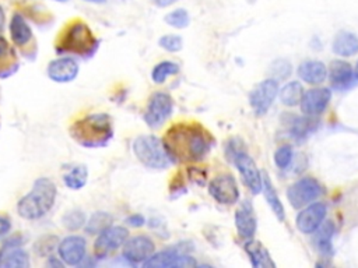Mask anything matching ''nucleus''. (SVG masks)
Here are the masks:
<instances>
[{"mask_svg": "<svg viewBox=\"0 0 358 268\" xmlns=\"http://www.w3.org/2000/svg\"><path fill=\"white\" fill-rule=\"evenodd\" d=\"M209 132L199 125L179 123L167 132L164 145L171 159L181 163H196L203 159L212 148Z\"/></svg>", "mask_w": 358, "mask_h": 268, "instance_id": "1", "label": "nucleus"}, {"mask_svg": "<svg viewBox=\"0 0 358 268\" xmlns=\"http://www.w3.org/2000/svg\"><path fill=\"white\" fill-rule=\"evenodd\" d=\"M209 193L220 204H234L239 198L238 185L230 174H223L215 178L209 185Z\"/></svg>", "mask_w": 358, "mask_h": 268, "instance_id": "10", "label": "nucleus"}, {"mask_svg": "<svg viewBox=\"0 0 358 268\" xmlns=\"http://www.w3.org/2000/svg\"><path fill=\"white\" fill-rule=\"evenodd\" d=\"M325 217L326 205L322 203H315L298 214L297 227L302 234H312L322 225Z\"/></svg>", "mask_w": 358, "mask_h": 268, "instance_id": "15", "label": "nucleus"}, {"mask_svg": "<svg viewBox=\"0 0 358 268\" xmlns=\"http://www.w3.org/2000/svg\"><path fill=\"white\" fill-rule=\"evenodd\" d=\"M112 221H114V218L110 216L108 212L98 211V212L92 214L90 221L86 224V232L90 235H98L106 228L111 227Z\"/></svg>", "mask_w": 358, "mask_h": 268, "instance_id": "27", "label": "nucleus"}, {"mask_svg": "<svg viewBox=\"0 0 358 268\" xmlns=\"http://www.w3.org/2000/svg\"><path fill=\"white\" fill-rule=\"evenodd\" d=\"M79 74V65L72 58H59L49 63L48 77L57 83L73 81Z\"/></svg>", "mask_w": 358, "mask_h": 268, "instance_id": "17", "label": "nucleus"}, {"mask_svg": "<svg viewBox=\"0 0 358 268\" xmlns=\"http://www.w3.org/2000/svg\"><path fill=\"white\" fill-rule=\"evenodd\" d=\"M151 2L155 3L156 6H159V8H168V6L174 5L177 0H151Z\"/></svg>", "mask_w": 358, "mask_h": 268, "instance_id": "40", "label": "nucleus"}, {"mask_svg": "<svg viewBox=\"0 0 358 268\" xmlns=\"http://www.w3.org/2000/svg\"><path fill=\"white\" fill-rule=\"evenodd\" d=\"M270 73L273 76V79H277V80H283L286 77L290 76L291 73V65L286 61H277L275 62V65L272 66L270 69Z\"/></svg>", "mask_w": 358, "mask_h": 268, "instance_id": "35", "label": "nucleus"}, {"mask_svg": "<svg viewBox=\"0 0 358 268\" xmlns=\"http://www.w3.org/2000/svg\"><path fill=\"white\" fill-rule=\"evenodd\" d=\"M62 224L69 231H77V229L83 228L86 225L84 212L79 211V209H73V211L66 212L63 218H62Z\"/></svg>", "mask_w": 358, "mask_h": 268, "instance_id": "31", "label": "nucleus"}, {"mask_svg": "<svg viewBox=\"0 0 358 268\" xmlns=\"http://www.w3.org/2000/svg\"><path fill=\"white\" fill-rule=\"evenodd\" d=\"M147 268H171V267H195L196 261L192 257L181 256L177 250H164L152 254L143 262Z\"/></svg>", "mask_w": 358, "mask_h": 268, "instance_id": "16", "label": "nucleus"}, {"mask_svg": "<svg viewBox=\"0 0 358 268\" xmlns=\"http://www.w3.org/2000/svg\"><path fill=\"white\" fill-rule=\"evenodd\" d=\"M12 231V221L6 216H0V238L6 236Z\"/></svg>", "mask_w": 358, "mask_h": 268, "instance_id": "38", "label": "nucleus"}, {"mask_svg": "<svg viewBox=\"0 0 358 268\" xmlns=\"http://www.w3.org/2000/svg\"><path fill=\"white\" fill-rule=\"evenodd\" d=\"M329 77L333 85L344 87L352 80V69L347 62L333 61L329 69Z\"/></svg>", "mask_w": 358, "mask_h": 268, "instance_id": "25", "label": "nucleus"}, {"mask_svg": "<svg viewBox=\"0 0 358 268\" xmlns=\"http://www.w3.org/2000/svg\"><path fill=\"white\" fill-rule=\"evenodd\" d=\"M10 35L17 46H24L32 39V31L20 14H14L10 23Z\"/></svg>", "mask_w": 358, "mask_h": 268, "instance_id": "22", "label": "nucleus"}, {"mask_svg": "<svg viewBox=\"0 0 358 268\" xmlns=\"http://www.w3.org/2000/svg\"><path fill=\"white\" fill-rule=\"evenodd\" d=\"M322 193V187L318 181L314 178H304L295 182L290 189H288V201L294 208H301L306 204L312 203L319 197Z\"/></svg>", "mask_w": 358, "mask_h": 268, "instance_id": "7", "label": "nucleus"}, {"mask_svg": "<svg viewBox=\"0 0 358 268\" xmlns=\"http://www.w3.org/2000/svg\"><path fill=\"white\" fill-rule=\"evenodd\" d=\"M133 152L143 165L151 169H166L171 156L164 143L156 136H140L133 143Z\"/></svg>", "mask_w": 358, "mask_h": 268, "instance_id": "4", "label": "nucleus"}, {"mask_svg": "<svg viewBox=\"0 0 358 268\" xmlns=\"http://www.w3.org/2000/svg\"><path fill=\"white\" fill-rule=\"evenodd\" d=\"M245 250L250 257V262L253 267H275L268 250L259 242H248L245 245Z\"/></svg>", "mask_w": 358, "mask_h": 268, "instance_id": "24", "label": "nucleus"}, {"mask_svg": "<svg viewBox=\"0 0 358 268\" xmlns=\"http://www.w3.org/2000/svg\"><path fill=\"white\" fill-rule=\"evenodd\" d=\"M304 96V88L299 83L292 81L280 90V99L287 106H295Z\"/></svg>", "mask_w": 358, "mask_h": 268, "instance_id": "28", "label": "nucleus"}, {"mask_svg": "<svg viewBox=\"0 0 358 268\" xmlns=\"http://www.w3.org/2000/svg\"><path fill=\"white\" fill-rule=\"evenodd\" d=\"M128 224L132 227H141L144 224V218L141 216H132L128 218Z\"/></svg>", "mask_w": 358, "mask_h": 268, "instance_id": "39", "label": "nucleus"}, {"mask_svg": "<svg viewBox=\"0 0 358 268\" xmlns=\"http://www.w3.org/2000/svg\"><path fill=\"white\" fill-rule=\"evenodd\" d=\"M87 2H91V3H104L106 0H87Z\"/></svg>", "mask_w": 358, "mask_h": 268, "instance_id": "42", "label": "nucleus"}, {"mask_svg": "<svg viewBox=\"0 0 358 268\" xmlns=\"http://www.w3.org/2000/svg\"><path fill=\"white\" fill-rule=\"evenodd\" d=\"M262 190H263V194L266 197V201L269 203L272 211L275 212V216L280 221H283L284 217H286L284 207H283V204H281V201H280V198H279V196L276 193V189L272 185V181L268 176V174H263V176H262Z\"/></svg>", "mask_w": 358, "mask_h": 268, "instance_id": "23", "label": "nucleus"}, {"mask_svg": "<svg viewBox=\"0 0 358 268\" xmlns=\"http://www.w3.org/2000/svg\"><path fill=\"white\" fill-rule=\"evenodd\" d=\"M179 72V68L177 63L172 62H161L155 69H152L151 79L156 84H163L168 76H174Z\"/></svg>", "mask_w": 358, "mask_h": 268, "instance_id": "29", "label": "nucleus"}, {"mask_svg": "<svg viewBox=\"0 0 358 268\" xmlns=\"http://www.w3.org/2000/svg\"><path fill=\"white\" fill-rule=\"evenodd\" d=\"M91 48H97V41L94 39L90 28L81 21L74 23L72 27H69L61 43V50L74 52L80 53V55L91 53Z\"/></svg>", "mask_w": 358, "mask_h": 268, "instance_id": "5", "label": "nucleus"}, {"mask_svg": "<svg viewBox=\"0 0 358 268\" xmlns=\"http://www.w3.org/2000/svg\"><path fill=\"white\" fill-rule=\"evenodd\" d=\"M159 43L168 52H179L183 46L182 38L179 35H164L163 38H160Z\"/></svg>", "mask_w": 358, "mask_h": 268, "instance_id": "34", "label": "nucleus"}, {"mask_svg": "<svg viewBox=\"0 0 358 268\" xmlns=\"http://www.w3.org/2000/svg\"><path fill=\"white\" fill-rule=\"evenodd\" d=\"M235 165L243 179V183L249 187V190L258 194L262 190V175L257 168L253 159L248 156L245 152H238L235 156Z\"/></svg>", "mask_w": 358, "mask_h": 268, "instance_id": "12", "label": "nucleus"}, {"mask_svg": "<svg viewBox=\"0 0 358 268\" xmlns=\"http://www.w3.org/2000/svg\"><path fill=\"white\" fill-rule=\"evenodd\" d=\"M58 2H66V0H58Z\"/></svg>", "mask_w": 358, "mask_h": 268, "instance_id": "44", "label": "nucleus"}, {"mask_svg": "<svg viewBox=\"0 0 358 268\" xmlns=\"http://www.w3.org/2000/svg\"><path fill=\"white\" fill-rule=\"evenodd\" d=\"M57 194L58 190L52 181L46 178L37 179L31 192L24 196L17 204L20 217L31 221L42 218L54 207Z\"/></svg>", "mask_w": 358, "mask_h": 268, "instance_id": "2", "label": "nucleus"}, {"mask_svg": "<svg viewBox=\"0 0 358 268\" xmlns=\"http://www.w3.org/2000/svg\"><path fill=\"white\" fill-rule=\"evenodd\" d=\"M3 25H5V12L2 8H0V32H2Z\"/></svg>", "mask_w": 358, "mask_h": 268, "instance_id": "41", "label": "nucleus"}, {"mask_svg": "<svg viewBox=\"0 0 358 268\" xmlns=\"http://www.w3.org/2000/svg\"><path fill=\"white\" fill-rule=\"evenodd\" d=\"M172 108H174L172 98L166 92H157L148 101L147 110L144 114V121L152 129L160 127L171 116Z\"/></svg>", "mask_w": 358, "mask_h": 268, "instance_id": "6", "label": "nucleus"}, {"mask_svg": "<svg viewBox=\"0 0 358 268\" xmlns=\"http://www.w3.org/2000/svg\"><path fill=\"white\" fill-rule=\"evenodd\" d=\"M155 242L147 236H135L123 243V257L133 262H144L155 254Z\"/></svg>", "mask_w": 358, "mask_h": 268, "instance_id": "11", "label": "nucleus"}, {"mask_svg": "<svg viewBox=\"0 0 358 268\" xmlns=\"http://www.w3.org/2000/svg\"><path fill=\"white\" fill-rule=\"evenodd\" d=\"M73 137L84 147H99L112 137L111 119L106 114H94L77 122L72 130Z\"/></svg>", "mask_w": 358, "mask_h": 268, "instance_id": "3", "label": "nucleus"}, {"mask_svg": "<svg viewBox=\"0 0 358 268\" xmlns=\"http://www.w3.org/2000/svg\"><path fill=\"white\" fill-rule=\"evenodd\" d=\"M355 74H357V77H358V63H357V66H355Z\"/></svg>", "mask_w": 358, "mask_h": 268, "instance_id": "43", "label": "nucleus"}, {"mask_svg": "<svg viewBox=\"0 0 358 268\" xmlns=\"http://www.w3.org/2000/svg\"><path fill=\"white\" fill-rule=\"evenodd\" d=\"M292 161V148L290 145L280 147L275 154V163L280 169H286Z\"/></svg>", "mask_w": 358, "mask_h": 268, "instance_id": "33", "label": "nucleus"}, {"mask_svg": "<svg viewBox=\"0 0 358 268\" xmlns=\"http://www.w3.org/2000/svg\"><path fill=\"white\" fill-rule=\"evenodd\" d=\"M13 55V52L9 46V43L6 42L5 38L0 37V62L5 63L6 61H9V56Z\"/></svg>", "mask_w": 358, "mask_h": 268, "instance_id": "37", "label": "nucleus"}, {"mask_svg": "<svg viewBox=\"0 0 358 268\" xmlns=\"http://www.w3.org/2000/svg\"><path fill=\"white\" fill-rule=\"evenodd\" d=\"M235 227L238 235L245 240L252 239V236L255 235V231H257V218H255L253 207L250 203L243 201L242 205L238 208L235 214Z\"/></svg>", "mask_w": 358, "mask_h": 268, "instance_id": "18", "label": "nucleus"}, {"mask_svg": "<svg viewBox=\"0 0 358 268\" xmlns=\"http://www.w3.org/2000/svg\"><path fill=\"white\" fill-rule=\"evenodd\" d=\"M30 258L26 250L16 243H8L0 249V268H28Z\"/></svg>", "mask_w": 358, "mask_h": 268, "instance_id": "19", "label": "nucleus"}, {"mask_svg": "<svg viewBox=\"0 0 358 268\" xmlns=\"http://www.w3.org/2000/svg\"><path fill=\"white\" fill-rule=\"evenodd\" d=\"M333 50L339 56H352L358 52V38L355 34L341 31L337 34L333 42Z\"/></svg>", "mask_w": 358, "mask_h": 268, "instance_id": "21", "label": "nucleus"}, {"mask_svg": "<svg viewBox=\"0 0 358 268\" xmlns=\"http://www.w3.org/2000/svg\"><path fill=\"white\" fill-rule=\"evenodd\" d=\"M129 232L123 227H108L98 234V238L94 243V251L98 257H106L115 250H118L126 240Z\"/></svg>", "mask_w": 358, "mask_h": 268, "instance_id": "8", "label": "nucleus"}, {"mask_svg": "<svg viewBox=\"0 0 358 268\" xmlns=\"http://www.w3.org/2000/svg\"><path fill=\"white\" fill-rule=\"evenodd\" d=\"M279 92V85L275 79H268L259 83L250 94V106L257 115H265Z\"/></svg>", "mask_w": 358, "mask_h": 268, "instance_id": "9", "label": "nucleus"}, {"mask_svg": "<svg viewBox=\"0 0 358 268\" xmlns=\"http://www.w3.org/2000/svg\"><path fill=\"white\" fill-rule=\"evenodd\" d=\"M87 178H88L87 167L76 165L63 176V183L66 187H69L72 190H80L81 187L86 186Z\"/></svg>", "mask_w": 358, "mask_h": 268, "instance_id": "26", "label": "nucleus"}, {"mask_svg": "<svg viewBox=\"0 0 358 268\" xmlns=\"http://www.w3.org/2000/svg\"><path fill=\"white\" fill-rule=\"evenodd\" d=\"M311 121L310 119H297L292 125V134L294 137H305L310 132V126H311Z\"/></svg>", "mask_w": 358, "mask_h": 268, "instance_id": "36", "label": "nucleus"}, {"mask_svg": "<svg viewBox=\"0 0 358 268\" xmlns=\"http://www.w3.org/2000/svg\"><path fill=\"white\" fill-rule=\"evenodd\" d=\"M86 251H87V242L83 236H77V235L65 238L58 246V253L61 260L69 265H79L84 260Z\"/></svg>", "mask_w": 358, "mask_h": 268, "instance_id": "13", "label": "nucleus"}, {"mask_svg": "<svg viewBox=\"0 0 358 268\" xmlns=\"http://www.w3.org/2000/svg\"><path fill=\"white\" fill-rule=\"evenodd\" d=\"M189 21H190L189 14H188V12L183 10V9H177V10H174V12H171V13H168V14L166 16V23H167L170 27L179 28V30L188 27V25H189Z\"/></svg>", "mask_w": 358, "mask_h": 268, "instance_id": "32", "label": "nucleus"}, {"mask_svg": "<svg viewBox=\"0 0 358 268\" xmlns=\"http://www.w3.org/2000/svg\"><path fill=\"white\" fill-rule=\"evenodd\" d=\"M318 229H319V232L315 239L317 246L321 251L328 253V251H330V247H332V236L335 234V227L332 223H326V224L321 225Z\"/></svg>", "mask_w": 358, "mask_h": 268, "instance_id": "30", "label": "nucleus"}, {"mask_svg": "<svg viewBox=\"0 0 358 268\" xmlns=\"http://www.w3.org/2000/svg\"><path fill=\"white\" fill-rule=\"evenodd\" d=\"M298 76L299 79H302V81L317 85L326 80L328 70L322 62L310 61V62H304L298 68Z\"/></svg>", "mask_w": 358, "mask_h": 268, "instance_id": "20", "label": "nucleus"}, {"mask_svg": "<svg viewBox=\"0 0 358 268\" xmlns=\"http://www.w3.org/2000/svg\"><path fill=\"white\" fill-rule=\"evenodd\" d=\"M332 99V92L328 88H312L308 92H304L301 99V110L305 115L315 116L322 114Z\"/></svg>", "mask_w": 358, "mask_h": 268, "instance_id": "14", "label": "nucleus"}]
</instances>
